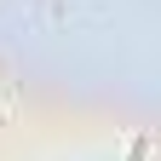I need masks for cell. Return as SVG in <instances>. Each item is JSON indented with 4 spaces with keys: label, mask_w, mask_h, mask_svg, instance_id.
I'll list each match as a JSON object with an SVG mask.
<instances>
[{
    "label": "cell",
    "mask_w": 161,
    "mask_h": 161,
    "mask_svg": "<svg viewBox=\"0 0 161 161\" xmlns=\"http://www.w3.org/2000/svg\"><path fill=\"white\" fill-rule=\"evenodd\" d=\"M0 121H6V109H0Z\"/></svg>",
    "instance_id": "1"
}]
</instances>
